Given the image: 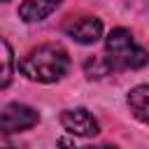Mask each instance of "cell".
Here are the masks:
<instances>
[{"mask_svg": "<svg viewBox=\"0 0 149 149\" xmlns=\"http://www.w3.org/2000/svg\"><path fill=\"white\" fill-rule=\"evenodd\" d=\"M61 126L79 137H93L100 133V126L95 121V116L84 109V107H74V109H63L61 112Z\"/></svg>", "mask_w": 149, "mask_h": 149, "instance_id": "cell-5", "label": "cell"}, {"mask_svg": "<svg viewBox=\"0 0 149 149\" xmlns=\"http://www.w3.org/2000/svg\"><path fill=\"white\" fill-rule=\"evenodd\" d=\"M19 70L33 81L51 84L70 70V56L58 44H40L33 51H28V56L21 58Z\"/></svg>", "mask_w": 149, "mask_h": 149, "instance_id": "cell-1", "label": "cell"}, {"mask_svg": "<svg viewBox=\"0 0 149 149\" xmlns=\"http://www.w3.org/2000/svg\"><path fill=\"white\" fill-rule=\"evenodd\" d=\"M0 2H9V0H0Z\"/></svg>", "mask_w": 149, "mask_h": 149, "instance_id": "cell-12", "label": "cell"}, {"mask_svg": "<svg viewBox=\"0 0 149 149\" xmlns=\"http://www.w3.org/2000/svg\"><path fill=\"white\" fill-rule=\"evenodd\" d=\"M5 149H16V147H5Z\"/></svg>", "mask_w": 149, "mask_h": 149, "instance_id": "cell-11", "label": "cell"}, {"mask_svg": "<svg viewBox=\"0 0 149 149\" xmlns=\"http://www.w3.org/2000/svg\"><path fill=\"white\" fill-rule=\"evenodd\" d=\"M14 74V51L5 37H0V91L9 86Z\"/></svg>", "mask_w": 149, "mask_h": 149, "instance_id": "cell-8", "label": "cell"}, {"mask_svg": "<svg viewBox=\"0 0 149 149\" xmlns=\"http://www.w3.org/2000/svg\"><path fill=\"white\" fill-rule=\"evenodd\" d=\"M63 5V0H23L19 7V16L28 23L35 21H44L49 14H54L58 7Z\"/></svg>", "mask_w": 149, "mask_h": 149, "instance_id": "cell-6", "label": "cell"}, {"mask_svg": "<svg viewBox=\"0 0 149 149\" xmlns=\"http://www.w3.org/2000/svg\"><path fill=\"white\" fill-rule=\"evenodd\" d=\"M149 86L147 84H140V86H135V88H130V93H128V107H130V112L144 123L147 121V112H149Z\"/></svg>", "mask_w": 149, "mask_h": 149, "instance_id": "cell-7", "label": "cell"}, {"mask_svg": "<svg viewBox=\"0 0 149 149\" xmlns=\"http://www.w3.org/2000/svg\"><path fill=\"white\" fill-rule=\"evenodd\" d=\"M84 72H86V77H105V74H109L112 72V68H109V63L105 61V58H100V56H93V58H88L86 63H84Z\"/></svg>", "mask_w": 149, "mask_h": 149, "instance_id": "cell-9", "label": "cell"}, {"mask_svg": "<svg viewBox=\"0 0 149 149\" xmlns=\"http://www.w3.org/2000/svg\"><path fill=\"white\" fill-rule=\"evenodd\" d=\"M105 61L112 70H137L147 65V51L135 44L133 33L126 28H114L105 40Z\"/></svg>", "mask_w": 149, "mask_h": 149, "instance_id": "cell-2", "label": "cell"}, {"mask_svg": "<svg viewBox=\"0 0 149 149\" xmlns=\"http://www.w3.org/2000/svg\"><path fill=\"white\" fill-rule=\"evenodd\" d=\"M40 114L37 109H33L30 105L23 102H9L0 109V133L2 135H14L21 130H28L33 126H37Z\"/></svg>", "mask_w": 149, "mask_h": 149, "instance_id": "cell-3", "label": "cell"}, {"mask_svg": "<svg viewBox=\"0 0 149 149\" xmlns=\"http://www.w3.org/2000/svg\"><path fill=\"white\" fill-rule=\"evenodd\" d=\"M58 147L61 149H116L114 144H98V147H84V144H74L70 137H61L58 140Z\"/></svg>", "mask_w": 149, "mask_h": 149, "instance_id": "cell-10", "label": "cell"}, {"mask_svg": "<svg viewBox=\"0 0 149 149\" xmlns=\"http://www.w3.org/2000/svg\"><path fill=\"white\" fill-rule=\"evenodd\" d=\"M63 33L79 44H95L102 37V21L95 16H72L63 23Z\"/></svg>", "mask_w": 149, "mask_h": 149, "instance_id": "cell-4", "label": "cell"}]
</instances>
